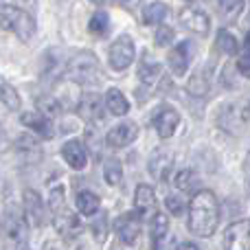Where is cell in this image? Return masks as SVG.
I'll return each mask as SVG.
<instances>
[{
  "instance_id": "6da1fadb",
  "label": "cell",
  "mask_w": 250,
  "mask_h": 250,
  "mask_svg": "<svg viewBox=\"0 0 250 250\" xmlns=\"http://www.w3.org/2000/svg\"><path fill=\"white\" fill-rule=\"evenodd\" d=\"M220 222V202L208 189H200L189 202V229L198 237H211Z\"/></svg>"
},
{
  "instance_id": "7a4b0ae2",
  "label": "cell",
  "mask_w": 250,
  "mask_h": 250,
  "mask_svg": "<svg viewBox=\"0 0 250 250\" xmlns=\"http://www.w3.org/2000/svg\"><path fill=\"white\" fill-rule=\"evenodd\" d=\"M66 77L77 86H99L104 82V73H101L99 60L92 55L90 51H82L75 55L66 66Z\"/></svg>"
},
{
  "instance_id": "3957f363",
  "label": "cell",
  "mask_w": 250,
  "mask_h": 250,
  "mask_svg": "<svg viewBox=\"0 0 250 250\" xmlns=\"http://www.w3.org/2000/svg\"><path fill=\"white\" fill-rule=\"evenodd\" d=\"M0 26L9 33H13L18 40L26 42L35 33V20L29 11L16 7V4H2L0 7Z\"/></svg>"
},
{
  "instance_id": "277c9868",
  "label": "cell",
  "mask_w": 250,
  "mask_h": 250,
  "mask_svg": "<svg viewBox=\"0 0 250 250\" xmlns=\"http://www.w3.org/2000/svg\"><path fill=\"white\" fill-rule=\"evenodd\" d=\"M4 244L7 250H22L26 244V217L24 211L16 204H9L4 211Z\"/></svg>"
},
{
  "instance_id": "5b68a950",
  "label": "cell",
  "mask_w": 250,
  "mask_h": 250,
  "mask_svg": "<svg viewBox=\"0 0 250 250\" xmlns=\"http://www.w3.org/2000/svg\"><path fill=\"white\" fill-rule=\"evenodd\" d=\"M134 55H136V48H134V40L129 38V35H119L108 51L110 66H112L114 70L129 68L134 62Z\"/></svg>"
},
{
  "instance_id": "8992f818",
  "label": "cell",
  "mask_w": 250,
  "mask_h": 250,
  "mask_svg": "<svg viewBox=\"0 0 250 250\" xmlns=\"http://www.w3.org/2000/svg\"><path fill=\"white\" fill-rule=\"evenodd\" d=\"M224 250H250V217L233 222L224 230Z\"/></svg>"
},
{
  "instance_id": "52a82bcc",
  "label": "cell",
  "mask_w": 250,
  "mask_h": 250,
  "mask_svg": "<svg viewBox=\"0 0 250 250\" xmlns=\"http://www.w3.org/2000/svg\"><path fill=\"white\" fill-rule=\"evenodd\" d=\"M77 112L86 123H101L105 112V101L97 92H86L77 101Z\"/></svg>"
},
{
  "instance_id": "ba28073f",
  "label": "cell",
  "mask_w": 250,
  "mask_h": 250,
  "mask_svg": "<svg viewBox=\"0 0 250 250\" xmlns=\"http://www.w3.org/2000/svg\"><path fill=\"white\" fill-rule=\"evenodd\" d=\"M191 60H193V42L185 40V42L176 44V46L169 51V55H167V66H169V70H171L173 75L182 77V75L189 70Z\"/></svg>"
},
{
  "instance_id": "9c48e42d",
  "label": "cell",
  "mask_w": 250,
  "mask_h": 250,
  "mask_svg": "<svg viewBox=\"0 0 250 250\" xmlns=\"http://www.w3.org/2000/svg\"><path fill=\"white\" fill-rule=\"evenodd\" d=\"M114 233L119 235V239L125 244V246H132L136 244L138 235H141V217L136 213H123L117 222H114Z\"/></svg>"
},
{
  "instance_id": "30bf717a",
  "label": "cell",
  "mask_w": 250,
  "mask_h": 250,
  "mask_svg": "<svg viewBox=\"0 0 250 250\" xmlns=\"http://www.w3.org/2000/svg\"><path fill=\"white\" fill-rule=\"evenodd\" d=\"M180 24H185V29L193 31L198 35H207L208 29H211V18L202 11V9H195V7H185L178 16Z\"/></svg>"
},
{
  "instance_id": "8fae6325",
  "label": "cell",
  "mask_w": 250,
  "mask_h": 250,
  "mask_svg": "<svg viewBox=\"0 0 250 250\" xmlns=\"http://www.w3.org/2000/svg\"><path fill=\"white\" fill-rule=\"evenodd\" d=\"M151 125H154V129L158 132L160 138H169V136H173L176 127L180 125V114L173 108H169V105H163V108L154 114Z\"/></svg>"
},
{
  "instance_id": "7c38bea8",
  "label": "cell",
  "mask_w": 250,
  "mask_h": 250,
  "mask_svg": "<svg viewBox=\"0 0 250 250\" xmlns=\"http://www.w3.org/2000/svg\"><path fill=\"white\" fill-rule=\"evenodd\" d=\"M138 136V125L136 123H119L117 127H112L108 134H105V143H108L112 149H121V147H127L136 141Z\"/></svg>"
},
{
  "instance_id": "4fadbf2b",
  "label": "cell",
  "mask_w": 250,
  "mask_h": 250,
  "mask_svg": "<svg viewBox=\"0 0 250 250\" xmlns=\"http://www.w3.org/2000/svg\"><path fill=\"white\" fill-rule=\"evenodd\" d=\"M20 123L24 125L26 129H31L33 134H38L40 138H46L51 141L55 136V127H53V121L46 117H42L40 112H24L20 117Z\"/></svg>"
},
{
  "instance_id": "5bb4252c",
  "label": "cell",
  "mask_w": 250,
  "mask_h": 250,
  "mask_svg": "<svg viewBox=\"0 0 250 250\" xmlns=\"http://www.w3.org/2000/svg\"><path fill=\"white\" fill-rule=\"evenodd\" d=\"M134 208H136L134 213H136L141 220H145V217H149L156 213V193L149 185L136 187V193H134Z\"/></svg>"
},
{
  "instance_id": "9a60e30c",
  "label": "cell",
  "mask_w": 250,
  "mask_h": 250,
  "mask_svg": "<svg viewBox=\"0 0 250 250\" xmlns=\"http://www.w3.org/2000/svg\"><path fill=\"white\" fill-rule=\"evenodd\" d=\"M55 230L64 239H75V237L82 235L83 224H82V220H79L75 213L64 211V208H62V213H55Z\"/></svg>"
},
{
  "instance_id": "2e32d148",
  "label": "cell",
  "mask_w": 250,
  "mask_h": 250,
  "mask_svg": "<svg viewBox=\"0 0 250 250\" xmlns=\"http://www.w3.org/2000/svg\"><path fill=\"white\" fill-rule=\"evenodd\" d=\"M62 156L73 169H83L88 163V149L82 141H68L62 147Z\"/></svg>"
},
{
  "instance_id": "e0dca14e",
  "label": "cell",
  "mask_w": 250,
  "mask_h": 250,
  "mask_svg": "<svg viewBox=\"0 0 250 250\" xmlns=\"http://www.w3.org/2000/svg\"><path fill=\"white\" fill-rule=\"evenodd\" d=\"M24 217L29 222H33L35 226H42L44 224V202L40 198V193H35L33 189H26L24 191Z\"/></svg>"
},
{
  "instance_id": "ac0fdd59",
  "label": "cell",
  "mask_w": 250,
  "mask_h": 250,
  "mask_svg": "<svg viewBox=\"0 0 250 250\" xmlns=\"http://www.w3.org/2000/svg\"><path fill=\"white\" fill-rule=\"evenodd\" d=\"M16 154L22 156L26 163H38L42 158V149H40V143L35 141L31 134H22L16 141Z\"/></svg>"
},
{
  "instance_id": "d6986e66",
  "label": "cell",
  "mask_w": 250,
  "mask_h": 250,
  "mask_svg": "<svg viewBox=\"0 0 250 250\" xmlns=\"http://www.w3.org/2000/svg\"><path fill=\"white\" fill-rule=\"evenodd\" d=\"M104 101H105V110H108L110 114H114V117H125V114L129 112V101L125 99V95L119 88H110V90L105 92Z\"/></svg>"
},
{
  "instance_id": "ffe728a7",
  "label": "cell",
  "mask_w": 250,
  "mask_h": 250,
  "mask_svg": "<svg viewBox=\"0 0 250 250\" xmlns=\"http://www.w3.org/2000/svg\"><path fill=\"white\" fill-rule=\"evenodd\" d=\"M163 66L158 62H143L141 68H138V79H141L145 86H156V83L163 79Z\"/></svg>"
},
{
  "instance_id": "44dd1931",
  "label": "cell",
  "mask_w": 250,
  "mask_h": 250,
  "mask_svg": "<svg viewBox=\"0 0 250 250\" xmlns=\"http://www.w3.org/2000/svg\"><path fill=\"white\" fill-rule=\"evenodd\" d=\"M169 16V7L165 2H149L143 9V22L145 24H163L165 18Z\"/></svg>"
},
{
  "instance_id": "7402d4cb",
  "label": "cell",
  "mask_w": 250,
  "mask_h": 250,
  "mask_svg": "<svg viewBox=\"0 0 250 250\" xmlns=\"http://www.w3.org/2000/svg\"><path fill=\"white\" fill-rule=\"evenodd\" d=\"M167 230H169V217L165 213H154L149 222V233L154 244H160L165 237H167Z\"/></svg>"
},
{
  "instance_id": "603a6c76",
  "label": "cell",
  "mask_w": 250,
  "mask_h": 250,
  "mask_svg": "<svg viewBox=\"0 0 250 250\" xmlns=\"http://www.w3.org/2000/svg\"><path fill=\"white\" fill-rule=\"evenodd\" d=\"M0 104L7 105L9 110L20 108V95H18V90L2 77V75H0Z\"/></svg>"
},
{
  "instance_id": "cb8c5ba5",
  "label": "cell",
  "mask_w": 250,
  "mask_h": 250,
  "mask_svg": "<svg viewBox=\"0 0 250 250\" xmlns=\"http://www.w3.org/2000/svg\"><path fill=\"white\" fill-rule=\"evenodd\" d=\"M99 195L92 193V191H82L77 195V211L82 215H95L99 211Z\"/></svg>"
},
{
  "instance_id": "d4e9b609",
  "label": "cell",
  "mask_w": 250,
  "mask_h": 250,
  "mask_svg": "<svg viewBox=\"0 0 250 250\" xmlns=\"http://www.w3.org/2000/svg\"><path fill=\"white\" fill-rule=\"evenodd\" d=\"M62 110H64V105H62V101L60 99H55V97H40L38 99V112L42 114V117H46V119H55V117H60L62 114Z\"/></svg>"
},
{
  "instance_id": "484cf974",
  "label": "cell",
  "mask_w": 250,
  "mask_h": 250,
  "mask_svg": "<svg viewBox=\"0 0 250 250\" xmlns=\"http://www.w3.org/2000/svg\"><path fill=\"white\" fill-rule=\"evenodd\" d=\"M88 31H90V35H95V38H105L110 31V18L105 11H97L95 16L90 18V22H88Z\"/></svg>"
},
{
  "instance_id": "4316f807",
  "label": "cell",
  "mask_w": 250,
  "mask_h": 250,
  "mask_svg": "<svg viewBox=\"0 0 250 250\" xmlns=\"http://www.w3.org/2000/svg\"><path fill=\"white\" fill-rule=\"evenodd\" d=\"M104 178H105V182L112 187L123 180V167L117 158H108L104 163Z\"/></svg>"
},
{
  "instance_id": "83f0119b",
  "label": "cell",
  "mask_w": 250,
  "mask_h": 250,
  "mask_svg": "<svg viewBox=\"0 0 250 250\" xmlns=\"http://www.w3.org/2000/svg\"><path fill=\"white\" fill-rule=\"evenodd\" d=\"M217 46L222 48V51L226 53V55H235V53L239 51V42H237V38H235L230 31H220L217 33Z\"/></svg>"
},
{
  "instance_id": "f1b7e54d",
  "label": "cell",
  "mask_w": 250,
  "mask_h": 250,
  "mask_svg": "<svg viewBox=\"0 0 250 250\" xmlns=\"http://www.w3.org/2000/svg\"><path fill=\"white\" fill-rule=\"evenodd\" d=\"M220 11L226 20H237L244 11V0H220Z\"/></svg>"
},
{
  "instance_id": "f546056e",
  "label": "cell",
  "mask_w": 250,
  "mask_h": 250,
  "mask_svg": "<svg viewBox=\"0 0 250 250\" xmlns=\"http://www.w3.org/2000/svg\"><path fill=\"white\" fill-rule=\"evenodd\" d=\"M169 165H171V156H167L163 149H158L156 151V156L151 158L149 169L154 171V176L163 178V171H169Z\"/></svg>"
},
{
  "instance_id": "4dcf8cb0",
  "label": "cell",
  "mask_w": 250,
  "mask_h": 250,
  "mask_svg": "<svg viewBox=\"0 0 250 250\" xmlns=\"http://www.w3.org/2000/svg\"><path fill=\"white\" fill-rule=\"evenodd\" d=\"M195 185H198V178H195V173L191 171V169H182V171L176 176V187L180 191H185V193L193 191Z\"/></svg>"
},
{
  "instance_id": "1f68e13d",
  "label": "cell",
  "mask_w": 250,
  "mask_h": 250,
  "mask_svg": "<svg viewBox=\"0 0 250 250\" xmlns=\"http://www.w3.org/2000/svg\"><path fill=\"white\" fill-rule=\"evenodd\" d=\"M64 200H66L64 187H62V185H53L51 191H48V204H51L53 213H60V208H64Z\"/></svg>"
},
{
  "instance_id": "d6a6232c",
  "label": "cell",
  "mask_w": 250,
  "mask_h": 250,
  "mask_svg": "<svg viewBox=\"0 0 250 250\" xmlns=\"http://www.w3.org/2000/svg\"><path fill=\"white\" fill-rule=\"evenodd\" d=\"M173 38H176V33H173L171 26H165L160 24L158 31H156V46H169V44L173 42Z\"/></svg>"
},
{
  "instance_id": "836d02e7",
  "label": "cell",
  "mask_w": 250,
  "mask_h": 250,
  "mask_svg": "<svg viewBox=\"0 0 250 250\" xmlns=\"http://www.w3.org/2000/svg\"><path fill=\"white\" fill-rule=\"evenodd\" d=\"M165 204H167V211L173 213V215H180V213L185 211V202H182L180 198H176V195H167Z\"/></svg>"
},
{
  "instance_id": "e575fe53",
  "label": "cell",
  "mask_w": 250,
  "mask_h": 250,
  "mask_svg": "<svg viewBox=\"0 0 250 250\" xmlns=\"http://www.w3.org/2000/svg\"><path fill=\"white\" fill-rule=\"evenodd\" d=\"M237 70L244 75V77H250V53H246V55L239 57V62H237Z\"/></svg>"
},
{
  "instance_id": "d590c367",
  "label": "cell",
  "mask_w": 250,
  "mask_h": 250,
  "mask_svg": "<svg viewBox=\"0 0 250 250\" xmlns=\"http://www.w3.org/2000/svg\"><path fill=\"white\" fill-rule=\"evenodd\" d=\"M114 2H119V4H121V7H125V9H134V7H138L143 0H114Z\"/></svg>"
},
{
  "instance_id": "8d00e7d4",
  "label": "cell",
  "mask_w": 250,
  "mask_h": 250,
  "mask_svg": "<svg viewBox=\"0 0 250 250\" xmlns=\"http://www.w3.org/2000/svg\"><path fill=\"white\" fill-rule=\"evenodd\" d=\"M178 250H200V248L195 246L193 242H185V244H180V246H178Z\"/></svg>"
},
{
  "instance_id": "74e56055",
  "label": "cell",
  "mask_w": 250,
  "mask_h": 250,
  "mask_svg": "<svg viewBox=\"0 0 250 250\" xmlns=\"http://www.w3.org/2000/svg\"><path fill=\"white\" fill-rule=\"evenodd\" d=\"M246 46L250 48V31H248V35H246Z\"/></svg>"
},
{
  "instance_id": "f35d334b",
  "label": "cell",
  "mask_w": 250,
  "mask_h": 250,
  "mask_svg": "<svg viewBox=\"0 0 250 250\" xmlns=\"http://www.w3.org/2000/svg\"><path fill=\"white\" fill-rule=\"evenodd\" d=\"M90 2H97V4H99V2H104V0H90Z\"/></svg>"
}]
</instances>
